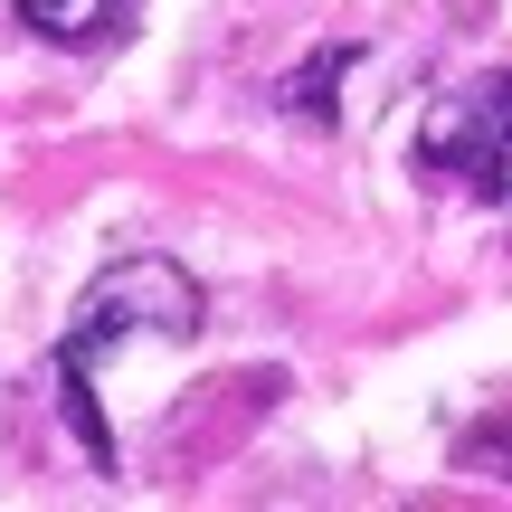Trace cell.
Segmentation results:
<instances>
[{
    "label": "cell",
    "instance_id": "6da1fadb",
    "mask_svg": "<svg viewBox=\"0 0 512 512\" xmlns=\"http://www.w3.org/2000/svg\"><path fill=\"white\" fill-rule=\"evenodd\" d=\"M124 332H162V342L200 332V285H190L171 256H124V266H105V275L86 285L76 323L57 332V399H67V427L86 437L95 465H114L105 408H95V351H114Z\"/></svg>",
    "mask_w": 512,
    "mask_h": 512
},
{
    "label": "cell",
    "instance_id": "277c9868",
    "mask_svg": "<svg viewBox=\"0 0 512 512\" xmlns=\"http://www.w3.org/2000/svg\"><path fill=\"white\" fill-rule=\"evenodd\" d=\"M456 465H465V475H512V418H494V427H475V437L456 446Z\"/></svg>",
    "mask_w": 512,
    "mask_h": 512
},
{
    "label": "cell",
    "instance_id": "7a4b0ae2",
    "mask_svg": "<svg viewBox=\"0 0 512 512\" xmlns=\"http://www.w3.org/2000/svg\"><path fill=\"white\" fill-rule=\"evenodd\" d=\"M427 181H456L465 200H503L512 190V76H475L465 95H437L418 124Z\"/></svg>",
    "mask_w": 512,
    "mask_h": 512
},
{
    "label": "cell",
    "instance_id": "3957f363",
    "mask_svg": "<svg viewBox=\"0 0 512 512\" xmlns=\"http://www.w3.org/2000/svg\"><path fill=\"white\" fill-rule=\"evenodd\" d=\"M19 19L38 38H57V48H95V38H114L133 19V0H19Z\"/></svg>",
    "mask_w": 512,
    "mask_h": 512
}]
</instances>
